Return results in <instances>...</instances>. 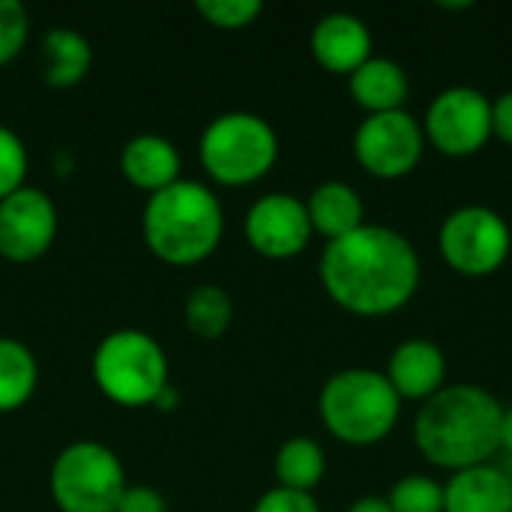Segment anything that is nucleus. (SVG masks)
I'll return each mask as SVG.
<instances>
[{"instance_id":"obj_1","label":"nucleus","mask_w":512,"mask_h":512,"mask_svg":"<svg viewBox=\"0 0 512 512\" xmlns=\"http://www.w3.org/2000/svg\"><path fill=\"white\" fill-rule=\"evenodd\" d=\"M327 297L357 318H387L402 312L423 279L414 243L387 225H360L330 240L318 264Z\"/></svg>"},{"instance_id":"obj_27","label":"nucleus","mask_w":512,"mask_h":512,"mask_svg":"<svg viewBox=\"0 0 512 512\" xmlns=\"http://www.w3.org/2000/svg\"><path fill=\"white\" fill-rule=\"evenodd\" d=\"M252 512H321L318 501L306 492H294V489H270L258 498V504Z\"/></svg>"},{"instance_id":"obj_15","label":"nucleus","mask_w":512,"mask_h":512,"mask_svg":"<svg viewBox=\"0 0 512 512\" xmlns=\"http://www.w3.org/2000/svg\"><path fill=\"white\" fill-rule=\"evenodd\" d=\"M180 150L174 147V141L162 138V135H135L126 141L123 153H120V171L123 177L141 189V192H162L171 183L180 180Z\"/></svg>"},{"instance_id":"obj_6","label":"nucleus","mask_w":512,"mask_h":512,"mask_svg":"<svg viewBox=\"0 0 512 512\" xmlns=\"http://www.w3.org/2000/svg\"><path fill=\"white\" fill-rule=\"evenodd\" d=\"M198 156L216 183L249 186L273 171L279 159V138L261 114L228 111L207 123Z\"/></svg>"},{"instance_id":"obj_8","label":"nucleus","mask_w":512,"mask_h":512,"mask_svg":"<svg viewBox=\"0 0 512 512\" xmlns=\"http://www.w3.org/2000/svg\"><path fill=\"white\" fill-rule=\"evenodd\" d=\"M438 249L450 270L468 279H483L507 264L512 252L510 225L486 204H465L441 222Z\"/></svg>"},{"instance_id":"obj_10","label":"nucleus","mask_w":512,"mask_h":512,"mask_svg":"<svg viewBox=\"0 0 512 512\" xmlns=\"http://www.w3.org/2000/svg\"><path fill=\"white\" fill-rule=\"evenodd\" d=\"M426 153V135L414 114L387 111L366 114L354 132V159L357 165L378 180L408 177Z\"/></svg>"},{"instance_id":"obj_28","label":"nucleus","mask_w":512,"mask_h":512,"mask_svg":"<svg viewBox=\"0 0 512 512\" xmlns=\"http://www.w3.org/2000/svg\"><path fill=\"white\" fill-rule=\"evenodd\" d=\"M117 512H168V501L150 486H126Z\"/></svg>"},{"instance_id":"obj_25","label":"nucleus","mask_w":512,"mask_h":512,"mask_svg":"<svg viewBox=\"0 0 512 512\" xmlns=\"http://www.w3.org/2000/svg\"><path fill=\"white\" fill-rule=\"evenodd\" d=\"M24 177H27L24 141L12 129L0 126V201L18 192L24 186Z\"/></svg>"},{"instance_id":"obj_18","label":"nucleus","mask_w":512,"mask_h":512,"mask_svg":"<svg viewBox=\"0 0 512 512\" xmlns=\"http://www.w3.org/2000/svg\"><path fill=\"white\" fill-rule=\"evenodd\" d=\"M306 213H309L312 231L327 237V243L366 225V219H363L366 207H363L360 192L342 180H327V183L315 186L306 201Z\"/></svg>"},{"instance_id":"obj_7","label":"nucleus","mask_w":512,"mask_h":512,"mask_svg":"<svg viewBox=\"0 0 512 512\" xmlns=\"http://www.w3.org/2000/svg\"><path fill=\"white\" fill-rule=\"evenodd\" d=\"M48 486L60 512H117L126 471L105 444L75 441L57 453Z\"/></svg>"},{"instance_id":"obj_5","label":"nucleus","mask_w":512,"mask_h":512,"mask_svg":"<svg viewBox=\"0 0 512 512\" xmlns=\"http://www.w3.org/2000/svg\"><path fill=\"white\" fill-rule=\"evenodd\" d=\"M93 381L120 408L153 405L168 381V354L144 330H114L93 351Z\"/></svg>"},{"instance_id":"obj_29","label":"nucleus","mask_w":512,"mask_h":512,"mask_svg":"<svg viewBox=\"0 0 512 512\" xmlns=\"http://www.w3.org/2000/svg\"><path fill=\"white\" fill-rule=\"evenodd\" d=\"M492 138L512 147V90H504L492 102Z\"/></svg>"},{"instance_id":"obj_19","label":"nucleus","mask_w":512,"mask_h":512,"mask_svg":"<svg viewBox=\"0 0 512 512\" xmlns=\"http://www.w3.org/2000/svg\"><path fill=\"white\" fill-rule=\"evenodd\" d=\"M93 63V48L90 42L69 27H54L42 39V81L48 87H75L84 81Z\"/></svg>"},{"instance_id":"obj_16","label":"nucleus","mask_w":512,"mask_h":512,"mask_svg":"<svg viewBox=\"0 0 512 512\" xmlns=\"http://www.w3.org/2000/svg\"><path fill=\"white\" fill-rule=\"evenodd\" d=\"M444 512H512V480L501 465H477L450 474Z\"/></svg>"},{"instance_id":"obj_21","label":"nucleus","mask_w":512,"mask_h":512,"mask_svg":"<svg viewBox=\"0 0 512 512\" xmlns=\"http://www.w3.org/2000/svg\"><path fill=\"white\" fill-rule=\"evenodd\" d=\"M324 471V450L312 438H288L276 453V480L282 489L312 495V489H318V483L324 480Z\"/></svg>"},{"instance_id":"obj_22","label":"nucleus","mask_w":512,"mask_h":512,"mask_svg":"<svg viewBox=\"0 0 512 512\" xmlns=\"http://www.w3.org/2000/svg\"><path fill=\"white\" fill-rule=\"evenodd\" d=\"M183 318L192 336L213 342L228 333L234 321V303L225 288L219 285H198L183 306Z\"/></svg>"},{"instance_id":"obj_26","label":"nucleus","mask_w":512,"mask_h":512,"mask_svg":"<svg viewBox=\"0 0 512 512\" xmlns=\"http://www.w3.org/2000/svg\"><path fill=\"white\" fill-rule=\"evenodd\" d=\"M30 33V15L18 0H0V66L18 57Z\"/></svg>"},{"instance_id":"obj_33","label":"nucleus","mask_w":512,"mask_h":512,"mask_svg":"<svg viewBox=\"0 0 512 512\" xmlns=\"http://www.w3.org/2000/svg\"><path fill=\"white\" fill-rule=\"evenodd\" d=\"M438 6H441V9H447V12H465V9H471V3H468V0H462V3H447V0H441Z\"/></svg>"},{"instance_id":"obj_13","label":"nucleus","mask_w":512,"mask_h":512,"mask_svg":"<svg viewBox=\"0 0 512 512\" xmlns=\"http://www.w3.org/2000/svg\"><path fill=\"white\" fill-rule=\"evenodd\" d=\"M312 57L333 75H351L372 57V33L351 12H330L312 27Z\"/></svg>"},{"instance_id":"obj_32","label":"nucleus","mask_w":512,"mask_h":512,"mask_svg":"<svg viewBox=\"0 0 512 512\" xmlns=\"http://www.w3.org/2000/svg\"><path fill=\"white\" fill-rule=\"evenodd\" d=\"M159 411H174L177 405H180V393L174 390V384H168L159 396H156V402H153Z\"/></svg>"},{"instance_id":"obj_9","label":"nucleus","mask_w":512,"mask_h":512,"mask_svg":"<svg viewBox=\"0 0 512 512\" xmlns=\"http://www.w3.org/2000/svg\"><path fill=\"white\" fill-rule=\"evenodd\" d=\"M426 144L450 159H465L480 153L492 138V99L477 87H447L441 90L423 117Z\"/></svg>"},{"instance_id":"obj_31","label":"nucleus","mask_w":512,"mask_h":512,"mask_svg":"<svg viewBox=\"0 0 512 512\" xmlns=\"http://www.w3.org/2000/svg\"><path fill=\"white\" fill-rule=\"evenodd\" d=\"M348 512H393L390 510V504H387V498H378V495H366V498H357Z\"/></svg>"},{"instance_id":"obj_11","label":"nucleus","mask_w":512,"mask_h":512,"mask_svg":"<svg viewBox=\"0 0 512 512\" xmlns=\"http://www.w3.org/2000/svg\"><path fill=\"white\" fill-rule=\"evenodd\" d=\"M57 237V207L33 186L0 201V258L12 264L39 261Z\"/></svg>"},{"instance_id":"obj_3","label":"nucleus","mask_w":512,"mask_h":512,"mask_svg":"<svg viewBox=\"0 0 512 512\" xmlns=\"http://www.w3.org/2000/svg\"><path fill=\"white\" fill-rule=\"evenodd\" d=\"M141 228L150 252L159 261L171 267H192L219 249L225 213L216 192H210L204 183L177 180L147 198Z\"/></svg>"},{"instance_id":"obj_14","label":"nucleus","mask_w":512,"mask_h":512,"mask_svg":"<svg viewBox=\"0 0 512 512\" xmlns=\"http://www.w3.org/2000/svg\"><path fill=\"white\" fill-rule=\"evenodd\" d=\"M384 378L402 402L411 399L423 405L447 387V357L429 339H408L390 354Z\"/></svg>"},{"instance_id":"obj_4","label":"nucleus","mask_w":512,"mask_h":512,"mask_svg":"<svg viewBox=\"0 0 512 512\" xmlns=\"http://www.w3.org/2000/svg\"><path fill=\"white\" fill-rule=\"evenodd\" d=\"M318 414L336 441L351 447H372L396 429L402 399L384 372L342 369L321 387Z\"/></svg>"},{"instance_id":"obj_24","label":"nucleus","mask_w":512,"mask_h":512,"mask_svg":"<svg viewBox=\"0 0 512 512\" xmlns=\"http://www.w3.org/2000/svg\"><path fill=\"white\" fill-rule=\"evenodd\" d=\"M198 15L219 30H243L261 15L258 0H198Z\"/></svg>"},{"instance_id":"obj_2","label":"nucleus","mask_w":512,"mask_h":512,"mask_svg":"<svg viewBox=\"0 0 512 512\" xmlns=\"http://www.w3.org/2000/svg\"><path fill=\"white\" fill-rule=\"evenodd\" d=\"M504 405L480 384H447L414 417V444L450 474L489 465L498 453Z\"/></svg>"},{"instance_id":"obj_17","label":"nucleus","mask_w":512,"mask_h":512,"mask_svg":"<svg viewBox=\"0 0 512 512\" xmlns=\"http://www.w3.org/2000/svg\"><path fill=\"white\" fill-rule=\"evenodd\" d=\"M348 90L366 114H387L405 108L411 84L408 72L396 60L372 54L360 69L348 75Z\"/></svg>"},{"instance_id":"obj_30","label":"nucleus","mask_w":512,"mask_h":512,"mask_svg":"<svg viewBox=\"0 0 512 512\" xmlns=\"http://www.w3.org/2000/svg\"><path fill=\"white\" fill-rule=\"evenodd\" d=\"M498 453H507L512 462V408H504L501 414V435H498Z\"/></svg>"},{"instance_id":"obj_20","label":"nucleus","mask_w":512,"mask_h":512,"mask_svg":"<svg viewBox=\"0 0 512 512\" xmlns=\"http://www.w3.org/2000/svg\"><path fill=\"white\" fill-rule=\"evenodd\" d=\"M39 366L27 345L0 336V414H12L30 402L36 393Z\"/></svg>"},{"instance_id":"obj_23","label":"nucleus","mask_w":512,"mask_h":512,"mask_svg":"<svg viewBox=\"0 0 512 512\" xmlns=\"http://www.w3.org/2000/svg\"><path fill=\"white\" fill-rule=\"evenodd\" d=\"M387 504L393 512H444V486L426 474H408L390 489Z\"/></svg>"},{"instance_id":"obj_12","label":"nucleus","mask_w":512,"mask_h":512,"mask_svg":"<svg viewBox=\"0 0 512 512\" xmlns=\"http://www.w3.org/2000/svg\"><path fill=\"white\" fill-rule=\"evenodd\" d=\"M243 231H246L249 246L258 255L273 258V261H285V258L300 255L315 234L309 213H306V201L285 195V192L261 195L246 210Z\"/></svg>"}]
</instances>
